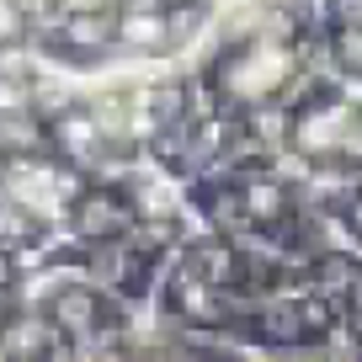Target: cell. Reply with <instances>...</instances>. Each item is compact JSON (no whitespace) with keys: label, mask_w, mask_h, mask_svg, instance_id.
<instances>
[{"label":"cell","mask_w":362,"mask_h":362,"mask_svg":"<svg viewBox=\"0 0 362 362\" xmlns=\"http://www.w3.org/2000/svg\"><path fill=\"white\" fill-rule=\"evenodd\" d=\"M43 315L59 325V336H64L75 351H117V346H123L117 336H128L123 298H117L107 283H86V277H64V283H54Z\"/></svg>","instance_id":"1"},{"label":"cell","mask_w":362,"mask_h":362,"mask_svg":"<svg viewBox=\"0 0 362 362\" xmlns=\"http://www.w3.org/2000/svg\"><path fill=\"white\" fill-rule=\"evenodd\" d=\"M80 187H86L80 165L59 160L54 149H48V155L43 149H16V155L6 160V203H16L22 214L43 218V224H54V218L75 203Z\"/></svg>","instance_id":"2"},{"label":"cell","mask_w":362,"mask_h":362,"mask_svg":"<svg viewBox=\"0 0 362 362\" xmlns=\"http://www.w3.org/2000/svg\"><path fill=\"white\" fill-rule=\"evenodd\" d=\"M69 218V235L80 245H107V240H123L134 229L139 208H134V192L117 187V181H96V187H80L75 203L64 208Z\"/></svg>","instance_id":"3"},{"label":"cell","mask_w":362,"mask_h":362,"mask_svg":"<svg viewBox=\"0 0 362 362\" xmlns=\"http://www.w3.org/2000/svg\"><path fill=\"white\" fill-rule=\"evenodd\" d=\"M43 144L54 149L59 160L90 170V165H102V160H107L112 134H107V123L96 117V107H86V102H59L54 112L43 117Z\"/></svg>","instance_id":"4"},{"label":"cell","mask_w":362,"mask_h":362,"mask_svg":"<svg viewBox=\"0 0 362 362\" xmlns=\"http://www.w3.org/2000/svg\"><path fill=\"white\" fill-rule=\"evenodd\" d=\"M218 75H224V86L235 90V96H245V102H267V96H277V90L293 80V54H288L277 37H267V43L250 37Z\"/></svg>","instance_id":"5"},{"label":"cell","mask_w":362,"mask_h":362,"mask_svg":"<svg viewBox=\"0 0 362 362\" xmlns=\"http://www.w3.org/2000/svg\"><path fill=\"white\" fill-rule=\"evenodd\" d=\"M160 304H165V315L176 320V325L187 330H224L229 325V298L224 288H214L208 277H197L192 267H176L165 277V288H160Z\"/></svg>","instance_id":"6"},{"label":"cell","mask_w":362,"mask_h":362,"mask_svg":"<svg viewBox=\"0 0 362 362\" xmlns=\"http://www.w3.org/2000/svg\"><path fill=\"white\" fill-rule=\"evenodd\" d=\"M346 117H351V107L341 102V96H330V90H320L315 102L298 107V117H293V149H298L304 160H330V155H341Z\"/></svg>","instance_id":"7"},{"label":"cell","mask_w":362,"mask_h":362,"mask_svg":"<svg viewBox=\"0 0 362 362\" xmlns=\"http://www.w3.org/2000/svg\"><path fill=\"white\" fill-rule=\"evenodd\" d=\"M69 341L43 309H16L0 320V357H69Z\"/></svg>","instance_id":"8"},{"label":"cell","mask_w":362,"mask_h":362,"mask_svg":"<svg viewBox=\"0 0 362 362\" xmlns=\"http://www.w3.org/2000/svg\"><path fill=\"white\" fill-rule=\"evenodd\" d=\"M181 267H192L197 277H208L214 288H240L245 283V250H235V240L218 235V229H203V235L187 240V250H181Z\"/></svg>","instance_id":"9"},{"label":"cell","mask_w":362,"mask_h":362,"mask_svg":"<svg viewBox=\"0 0 362 362\" xmlns=\"http://www.w3.org/2000/svg\"><path fill=\"white\" fill-rule=\"evenodd\" d=\"M117 43L134 48V54H165V48L181 43L170 11H144V6H128L123 22H117Z\"/></svg>","instance_id":"10"},{"label":"cell","mask_w":362,"mask_h":362,"mask_svg":"<svg viewBox=\"0 0 362 362\" xmlns=\"http://www.w3.org/2000/svg\"><path fill=\"white\" fill-rule=\"evenodd\" d=\"M240 208H245V224L256 229V235H267V229L293 218V197H288L283 181H272V176L245 181V187H240Z\"/></svg>","instance_id":"11"},{"label":"cell","mask_w":362,"mask_h":362,"mask_svg":"<svg viewBox=\"0 0 362 362\" xmlns=\"http://www.w3.org/2000/svg\"><path fill=\"white\" fill-rule=\"evenodd\" d=\"M250 336L272 341V346H293V341L309 336V320H304V304L298 298H272L250 315Z\"/></svg>","instance_id":"12"},{"label":"cell","mask_w":362,"mask_h":362,"mask_svg":"<svg viewBox=\"0 0 362 362\" xmlns=\"http://www.w3.org/2000/svg\"><path fill=\"white\" fill-rule=\"evenodd\" d=\"M330 54H336V64L346 69V75H362V22L357 16L330 27Z\"/></svg>","instance_id":"13"},{"label":"cell","mask_w":362,"mask_h":362,"mask_svg":"<svg viewBox=\"0 0 362 362\" xmlns=\"http://www.w3.org/2000/svg\"><path fill=\"white\" fill-rule=\"evenodd\" d=\"M27 37V11L22 0H0V48H16Z\"/></svg>","instance_id":"14"},{"label":"cell","mask_w":362,"mask_h":362,"mask_svg":"<svg viewBox=\"0 0 362 362\" xmlns=\"http://www.w3.org/2000/svg\"><path fill=\"white\" fill-rule=\"evenodd\" d=\"M16 277H22V261H16V245H6V240H0V293H6V288H11Z\"/></svg>","instance_id":"15"},{"label":"cell","mask_w":362,"mask_h":362,"mask_svg":"<svg viewBox=\"0 0 362 362\" xmlns=\"http://www.w3.org/2000/svg\"><path fill=\"white\" fill-rule=\"evenodd\" d=\"M341 224H346V229H351V235H357V240H362V187H357V192H351V197H346V208H341Z\"/></svg>","instance_id":"16"},{"label":"cell","mask_w":362,"mask_h":362,"mask_svg":"<svg viewBox=\"0 0 362 362\" xmlns=\"http://www.w3.org/2000/svg\"><path fill=\"white\" fill-rule=\"evenodd\" d=\"M69 11H107V0H64Z\"/></svg>","instance_id":"17"},{"label":"cell","mask_w":362,"mask_h":362,"mask_svg":"<svg viewBox=\"0 0 362 362\" xmlns=\"http://www.w3.org/2000/svg\"><path fill=\"white\" fill-rule=\"evenodd\" d=\"M6 160H11V155L0 149V203H6Z\"/></svg>","instance_id":"18"}]
</instances>
